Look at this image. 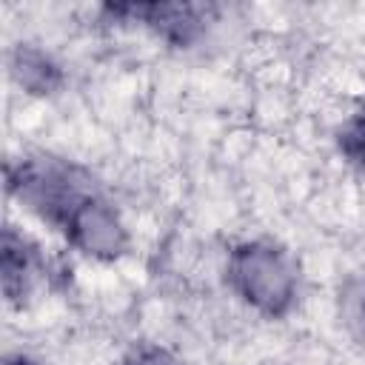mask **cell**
Here are the masks:
<instances>
[{
	"label": "cell",
	"mask_w": 365,
	"mask_h": 365,
	"mask_svg": "<svg viewBox=\"0 0 365 365\" xmlns=\"http://www.w3.org/2000/svg\"><path fill=\"white\" fill-rule=\"evenodd\" d=\"M339 145H342V151H345L356 165L365 168V111L356 114V117L342 128Z\"/></svg>",
	"instance_id": "cell-3"
},
{
	"label": "cell",
	"mask_w": 365,
	"mask_h": 365,
	"mask_svg": "<svg viewBox=\"0 0 365 365\" xmlns=\"http://www.w3.org/2000/svg\"><path fill=\"white\" fill-rule=\"evenodd\" d=\"M231 282L237 291L268 314H282L297 288V271L285 251L274 245H245L231 257Z\"/></svg>",
	"instance_id": "cell-2"
},
{
	"label": "cell",
	"mask_w": 365,
	"mask_h": 365,
	"mask_svg": "<svg viewBox=\"0 0 365 365\" xmlns=\"http://www.w3.org/2000/svg\"><path fill=\"white\" fill-rule=\"evenodd\" d=\"M345 319L365 339V279H356L345 291Z\"/></svg>",
	"instance_id": "cell-4"
},
{
	"label": "cell",
	"mask_w": 365,
	"mask_h": 365,
	"mask_svg": "<svg viewBox=\"0 0 365 365\" xmlns=\"http://www.w3.org/2000/svg\"><path fill=\"white\" fill-rule=\"evenodd\" d=\"M6 365H34V362H29L26 356H14V359H9Z\"/></svg>",
	"instance_id": "cell-6"
},
{
	"label": "cell",
	"mask_w": 365,
	"mask_h": 365,
	"mask_svg": "<svg viewBox=\"0 0 365 365\" xmlns=\"http://www.w3.org/2000/svg\"><path fill=\"white\" fill-rule=\"evenodd\" d=\"M120 365H180V362L163 348H134Z\"/></svg>",
	"instance_id": "cell-5"
},
{
	"label": "cell",
	"mask_w": 365,
	"mask_h": 365,
	"mask_svg": "<svg viewBox=\"0 0 365 365\" xmlns=\"http://www.w3.org/2000/svg\"><path fill=\"white\" fill-rule=\"evenodd\" d=\"M11 188L88 254L111 257L123 248L120 222L77 168L60 163H26L20 177H11Z\"/></svg>",
	"instance_id": "cell-1"
}]
</instances>
